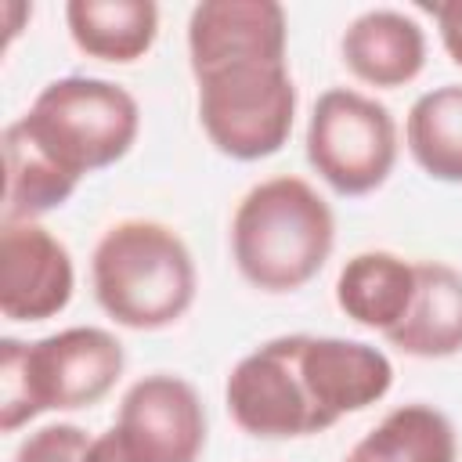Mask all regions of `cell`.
<instances>
[{
    "label": "cell",
    "mask_w": 462,
    "mask_h": 462,
    "mask_svg": "<svg viewBox=\"0 0 462 462\" xmlns=\"http://www.w3.org/2000/svg\"><path fill=\"white\" fill-rule=\"evenodd\" d=\"M386 343L408 357H455L462 354V271L440 260H415V296Z\"/></svg>",
    "instance_id": "7c38bea8"
},
{
    "label": "cell",
    "mask_w": 462,
    "mask_h": 462,
    "mask_svg": "<svg viewBox=\"0 0 462 462\" xmlns=\"http://www.w3.org/2000/svg\"><path fill=\"white\" fill-rule=\"evenodd\" d=\"M307 162L339 195H368L397 162V123L390 108L361 90H325L307 119Z\"/></svg>",
    "instance_id": "52a82bcc"
},
{
    "label": "cell",
    "mask_w": 462,
    "mask_h": 462,
    "mask_svg": "<svg viewBox=\"0 0 462 462\" xmlns=\"http://www.w3.org/2000/svg\"><path fill=\"white\" fill-rule=\"evenodd\" d=\"M123 343L94 325L51 332L36 343L0 339V430L14 433L43 411L97 404L123 375Z\"/></svg>",
    "instance_id": "277c9868"
},
{
    "label": "cell",
    "mask_w": 462,
    "mask_h": 462,
    "mask_svg": "<svg viewBox=\"0 0 462 462\" xmlns=\"http://www.w3.org/2000/svg\"><path fill=\"white\" fill-rule=\"evenodd\" d=\"M4 224L40 220L43 213L65 206L79 184L32 134L22 119L4 126Z\"/></svg>",
    "instance_id": "5bb4252c"
},
{
    "label": "cell",
    "mask_w": 462,
    "mask_h": 462,
    "mask_svg": "<svg viewBox=\"0 0 462 462\" xmlns=\"http://www.w3.org/2000/svg\"><path fill=\"white\" fill-rule=\"evenodd\" d=\"M343 65L368 87H404L411 83L426 65V36L415 18L393 7H375L357 14L343 40Z\"/></svg>",
    "instance_id": "8fae6325"
},
{
    "label": "cell",
    "mask_w": 462,
    "mask_h": 462,
    "mask_svg": "<svg viewBox=\"0 0 462 462\" xmlns=\"http://www.w3.org/2000/svg\"><path fill=\"white\" fill-rule=\"evenodd\" d=\"M87 448H90L87 430H79L76 422H51L32 430L18 444L14 462H83Z\"/></svg>",
    "instance_id": "ac0fdd59"
},
{
    "label": "cell",
    "mask_w": 462,
    "mask_h": 462,
    "mask_svg": "<svg viewBox=\"0 0 462 462\" xmlns=\"http://www.w3.org/2000/svg\"><path fill=\"white\" fill-rule=\"evenodd\" d=\"M433 18H437V29H440V43L444 51L451 54L455 65H462V0H451V4H437L430 7Z\"/></svg>",
    "instance_id": "d6986e66"
},
{
    "label": "cell",
    "mask_w": 462,
    "mask_h": 462,
    "mask_svg": "<svg viewBox=\"0 0 462 462\" xmlns=\"http://www.w3.org/2000/svg\"><path fill=\"white\" fill-rule=\"evenodd\" d=\"M336 217L303 177H267L253 184L231 217V256L238 274L260 292H296L328 260Z\"/></svg>",
    "instance_id": "7a4b0ae2"
},
{
    "label": "cell",
    "mask_w": 462,
    "mask_h": 462,
    "mask_svg": "<svg viewBox=\"0 0 462 462\" xmlns=\"http://www.w3.org/2000/svg\"><path fill=\"white\" fill-rule=\"evenodd\" d=\"M404 141L426 177L462 184V83H444L415 97Z\"/></svg>",
    "instance_id": "e0dca14e"
},
{
    "label": "cell",
    "mask_w": 462,
    "mask_h": 462,
    "mask_svg": "<svg viewBox=\"0 0 462 462\" xmlns=\"http://www.w3.org/2000/svg\"><path fill=\"white\" fill-rule=\"evenodd\" d=\"M83 462H130V458H126V451H123V444H119L116 430H105L101 437H94V440H90V448H87Z\"/></svg>",
    "instance_id": "ffe728a7"
},
{
    "label": "cell",
    "mask_w": 462,
    "mask_h": 462,
    "mask_svg": "<svg viewBox=\"0 0 462 462\" xmlns=\"http://www.w3.org/2000/svg\"><path fill=\"white\" fill-rule=\"evenodd\" d=\"M65 25L83 54L126 65L152 51L159 7L152 0H69Z\"/></svg>",
    "instance_id": "9a60e30c"
},
{
    "label": "cell",
    "mask_w": 462,
    "mask_h": 462,
    "mask_svg": "<svg viewBox=\"0 0 462 462\" xmlns=\"http://www.w3.org/2000/svg\"><path fill=\"white\" fill-rule=\"evenodd\" d=\"M76 289L72 256L36 220L0 227V314L7 321H47L69 307Z\"/></svg>",
    "instance_id": "9c48e42d"
},
{
    "label": "cell",
    "mask_w": 462,
    "mask_h": 462,
    "mask_svg": "<svg viewBox=\"0 0 462 462\" xmlns=\"http://www.w3.org/2000/svg\"><path fill=\"white\" fill-rule=\"evenodd\" d=\"M458 440L451 419L433 404H401L386 411L343 462H455Z\"/></svg>",
    "instance_id": "2e32d148"
},
{
    "label": "cell",
    "mask_w": 462,
    "mask_h": 462,
    "mask_svg": "<svg viewBox=\"0 0 462 462\" xmlns=\"http://www.w3.org/2000/svg\"><path fill=\"white\" fill-rule=\"evenodd\" d=\"M411 296H415V263L386 249H368L350 256L336 278L339 310L350 321L383 336L401 325V318L411 307Z\"/></svg>",
    "instance_id": "4fadbf2b"
},
{
    "label": "cell",
    "mask_w": 462,
    "mask_h": 462,
    "mask_svg": "<svg viewBox=\"0 0 462 462\" xmlns=\"http://www.w3.org/2000/svg\"><path fill=\"white\" fill-rule=\"evenodd\" d=\"M18 119L79 180L119 162L141 130V108L134 94L97 76L51 79Z\"/></svg>",
    "instance_id": "8992f818"
},
{
    "label": "cell",
    "mask_w": 462,
    "mask_h": 462,
    "mask_svg": "<svg viewBox=\"0 0 462 462\" xmlns=\"http://www.w3.org/2000/svg\"><path fill=\"white\" fill-rule=\"evenodd\" d=\"M393 386L390 357L361 339L278 336L245 354L224 386L238 430L263 440L310 437L365 411Z\"/></svg>",
    "instance_id": "6da1fadb"
},
{
    "label": "cell",
    "mask_w": 462,
    "mask_h": 462,
    "mask_svg": "<svg viewBox=\"0 0 462 462\" xmlns=\"http://www.w3.org/2000/svg\"><path fill=\"white\" fill-rule=\"evenodd\" d=\"M90 282L101 310L137 332H155L188 314L199 274L184 238L144 217L112 224L90 256Z\"/></svg>",
    "instance_id": "3957f363"
},
{
    "label": "cell",
    "mask_w": 462,
    "mask_h": 462,
    "mask_svg": "<svg viewBox=\"0 0 462 462\" xmlns=\"http://www.w3.org/2000/svg\"><path fill=\"white\" fill-rule=\"evenodd\" d=\"M112 430L130 462H199L206 408L188 379L152 372L123 393Z\"/></svg>",
    "instance_id": "ba28073f"
},
{
    "label": "cell",
    "mask_w": 462,
    "mask_h": 462,
    "mask_svg": "<svg viewBox=\"0 0 462 462\" xmlns=\"http://www.w3.org/2000/svg\"><path fill=\"white\" fill-rule=\"evenodd\" d=\"M285 11L274 0H202L188 18L191 72L235 58H285Z\"/></svg>",
    "instance_id": "30bf717a"
},
{
    "label": "cell",
    "mask_w": 462,
    "mask_h": 462,
    "mask_svg": "<svg viewBox=\"0 0 462 462\" xmlns=\"http://www.w3.org/2000/svg\"><path fill=\"white\" fill-rule=\"evenodd\" d=\"M199 123L209 144L238 162H256L292 134L296 83L285 58H235L195 72Z\"/></svg>",
    "instance_id": "5b68a950"
}]
</instances>
